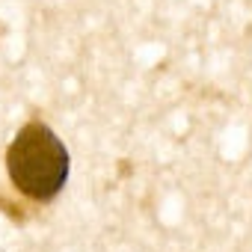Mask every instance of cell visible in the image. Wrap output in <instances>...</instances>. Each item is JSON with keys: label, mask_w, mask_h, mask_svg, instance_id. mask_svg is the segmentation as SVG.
Segmentation results:
<instances>
[{"label": "cell", "mask_w": 252, "mask_h": 252, "mask_svg": "<svg viewBox=\"0 0 252 252\" xmlns=\"http://www.w3.org/2000/svg\"><path fill=\"white\" fill-rule=\"evenodd\" d=\"M6 169L12 184L24 196L36 202H51L65 187L68 152L48 125L30 122L15 134L6 152Z\"/></svg>", "instance_id": "6da1fadb"}]
</instances>
